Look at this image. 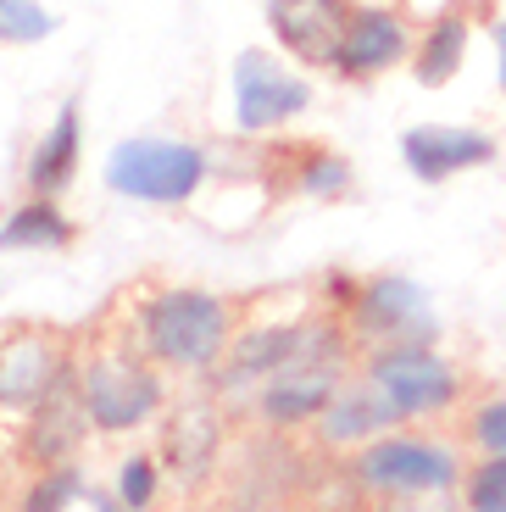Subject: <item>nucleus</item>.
<instances>
[{
  "label": "nucleus",
  "instance_id": "obj_24",
  "mask_svg": "<svg viewBox=\"0 0 506 512\" xmlns=\"http://www.w3.org/2000/svg\"><path fill=\"white\" fill-rule=\"evenodd\" d=\"M56 17L39 6V0H0V39L6 45H34V39H51Z\"/></svg>",
  "mask_w": 506,
  "mask_h": 512
},
{
  "label": "nucleus",
  "instance_id": "obj_21",
  "mask_svg": "<svg viewBox=\"0 0 506 512\" xmlns=\"http://www.w3.org/2000/svg\"><path fill=\"white\" fill-rule=\"evenodd\" d=\"M462 440H468L473 457H506V396L473 401L468 423H462Z\"/></svg>",
  "mask_w": 506,
  "mask_h": 512
},
{
  "label": "nucleus",
  "instance_id": "obj_25",
  "mask_svg": "<svg viewBox=\"0 0 506 512\" xmlns=\"http://www.w3.org/2000/svg\"><path fill=\"white\" fill-rule=\"evenodd\" d=\"M495 34V73H501V95H506V23H490Z\"/></svg>",
  "mask_w": 506,
  "mask_h": 512
},
{
  "label": "nucleus",
  "instance_id": "obj_5",
  "mask_svg": "<svg viewBox=\"0 0 506 512\" xmlns=\"http://www.w3.org/2000/svg\"><path fill=\"white\" fill-rule=\"evenodd\" d=\"M362 379L379 384V396L395 407L401 423L445 418L468 396V373L456 368L440 346H395V351H367Z\"/></svg>",
  "mask_w": 506,
  "mask_h": 512
},
{
  "label": "nucleus",
  "instance_id": "obj_26",
  "mask_svg": "<svg viewBox=\"0 0 506 512\" xmlns=\"http://www.w3.org/2000/svg\"><path fill=\"white\" fill-rule=\"evenodd\" d=\"M89 501H95V512H128L117 496H89Z\"/></svg>",
  "mask_w": 506,
  "mask_h": 512
},
{
  "label": "nucleus",
  "instance_id": "obj_18",
  "mask_svg": "<svg viewBox=\"0 0 506 512\" xmlns=\"http://www.w3.org/2000/svg\"><path fill=\"white\" fill-rule=\"evenodd\" d=\"M62 245H73V218L51 195L23 201L12 218L0 223V251H62Z\"/></svg>",
  "mask_w": 506,
  "mask_h": 512
},
{
  "label": "nucleus",
  "instance_id": "obj_1",
  "mask_svg": "<svg viewBox=\"0 0 506 512\" xmlns=\"http://www.w3.org/2000/svg\"><path fill=\"white\" fill-rule=\"evenodd\" d=\"M234 334H240V307L217 290L167 284L134 307V340L162 373H212L228 357Z\"/></svg>",
  "mask_w": 506,
  "mask_h": 512
},
{
  "label": "nucleus",
  "instance_id": "obj_13",
  "mask_svg": "<svg viewBox=\"0 0 506 512\" xmlns=\"http://www.w3.org/2000/svg\"><path fill=\"white\" fill-rule=\"evenodd\" d=\"M395 429H406V423L379 396V384L362 379V368H356V379H345V390L329 401V412L312 423V440L323 457H356L362 446H373L379 435H395Z\"/></svg>",
  "mask_w": 506,
  "mask_h": 512
},
{
  "label": "nucleus",
  "instance_id": "obj_17",
  "mask_svg": "<svg viewBox=\"0 0 506 512\" xmlns=\"http://www.w3.org/2000/svg\"><path fill=\"white\" fill-rule=\"evenodd\" d=\"M462 62H468V17L440 12L418 34V45H412V73H418V84H429V90H445V84L462 73Z\"/></svg>",
  "mask_w": 506,
  "mask_h": 512
},
{
  "label": "nucleus",
  "instance_id": "obj_22",
  "mask_svg": "<svg viewBox=\"0 0 506 512\" xmlns=\"http://www.w3.org/2000/svg\"><path fill=\"white\" fill-rule=\"evenodd\" d=\"M156 490H162V462H156V457L134 451V457L117 462V485H112V496L123 501L128 512H151Z\"/></svg>",
  "mask_w": 506,
  "mask_h": 512
},
{
  "label": "nucleus",
  "instance_id": "obj_9",
  "mask_svg": "<svg viewBox=\"0 0 506 512\" xmlns=\"http://www.w3.org/2000/svg\"><path fill=\"white\" fill-rule=\"evenodd\" d=\"M312 106V84L267 51H240L234 62V128L240 134H273Z\"/></svg>",
  "mask_w": 506,
  "mask_h": 512
},
{
  "label": "nucleus",
  "instance_id": "obj_27",
  "mask_svg": "<svg viewBox=\"0 0 506 512\" xmlns=\"http://www.w3.org/2000/svg\"><path fill=\"white\" fill-rule=\"evenodd\" d=\"M267 512H295V507H267Z\"/></svg>",
  "mask_w": 506,
  "mask_h": 512
},
{
  "label": "nucleus",
  "instance_id": "obj_12",
  "mask_svg": "<svg viewBox=\"0 0 506 512\" xmlns=\"http://www.w3.org/2000/svg\"><path fill=\"white\" fill-rule=\"evenodd\" d=\"M67 362H73V346H62L51 329H34V323L6 329L0 334V412H28Z\"/></svg>",
  "mask_w": 506,
  "mask_h": 512
},
{
  "label": "nucleus",
  "instance_id": "obj_20",
  "mask_svg": "<svg viewBox=\"0 0 506 512\" xmlns=\"http://www.w3.org/2000/svg\"><path fill=\"white\" fill-rule=\"evenodd\" d=\"M456 496L462 512H506V457H473Z\"/></svg>",
  "mask_w": 506,
  "mask_h": 512
},
{
  "label": "nucleus",
  "instance_id": "obj_2",
  "mask_svg": "<svg viewBox=\"0 0 506 512\" xmlns=\"http://www.w3.org/2000/svg\"><path fill=\"white\" fill-rule=\"evenodd\" d=\"M78 384L95 435H134L156 412H167L162 368L140 351L134 334H95L78 346Z\"/></svg>",
  "mask_w": 506,
  "mask_h": 512
},
{
  "label": "nucleus",
  "instance_id": "obj_10",
  "mask_svg": "<svg viewBox=\"0 0 506 512\" xmlns=\"http://www.w3.org/2000/svg\"><path fill=\"white\" fill-rule=\"evenodd\" d=\"M356 0H267V28L301 67H334Z\"/></svg>",
  "mask_w": 506,
  "mask_h": 512
},
{
  "label": "nucleus",
  "instance_id": "obj_3",
  "mask_svg": "<svg viewBox=\"0 0 506 512\" xmlns=\"http://www.w3.org/2000/svg\"><path fill=\"white\" fill-rule=\"evenodd\" d=\"M462 446L440 435H412V429H395V435H379L373 446H362L351 457V474L362 479V490L373 501H429V496H451L462 490V474H468Z\"/></svg>",
  "mask_w": 506,
  "mask_h": 512
},
{
  "label": "nucleus",
  "instance_id": "obj_4",
  "mask_svg": "<svg viewBox=\"0 0 506 512\" xmlns=\"http://www.w3.org/2000/svg\"><path fill=\"white\" fill-rule=\"evenodd\" d=\"M345 329L356 340V357L395 346H440V318L429 307V290L406 273H373L356 284V301L345 307Z\"/></svg>",
  "mask_w": 506,
  "mask_h": 512
},
{
  "label": "nucleus",
  "instance_id": "obj_19",
  "mask_svg": "<svg viewBox=\"0 0 506 512\" xmlns=\"http://www.w3.org/2000/svg\"><path fill=\"white\" fill-rule=\"evenodd\" d=\"M78 501H89V479L78 462H67V468H45V474L28 479L17 512H73Z\"/></svg>",
  "mask_w": 506,
  "mask_h": 512
},
{
  "label": "nucleus",
  "instance_id": "obj_11",
  "mask_svg": "<svg viewBox=\"0 0 506 512\" xmlns=\"http://www.w3.org/2000/svg\"><path fill=\"white\" fill-rule=\"evenodd\" d=\"M301 329H306V318H267V323L240 329V334H234V346H228V357L212 368V390L223 401L256 396V390H262V384L295 357Z\"/></svg>",
  "mask_w": 506,
  "mask_h": 512
},
{
  "label": "nucleus",
  "instance_id": "obj_14",
  "mask_svg": "<svg viewBox=\"0 0 506 512\" xmlns=\"http://www.w3.org/2000/svg\"><path fill=\"white\" fill-rule=\"evenodd\" d=\"M401 162L418 184H445L456 173H468V167H490L495 134L462 123H418L401 134Z\"/></svg>",
  "mask_w": 506,
  "mask_h": 512
},
{
  "label": "nucleus",
  "instance_id": "obj_7",
  "mask_svg": "<svg viewBox=\"0 0 506 512\" xmlns=\"http://www.w3.org/2000/svg\"><path fill=\"white\" fill-rule=\"evenodd\" d=\"M95 435L89 423V407H84V384H78V346H73V362L56 373V384L34 407L23 412V429H17V457H23L28 474H45V468H67L78 462L84 440Z\"/></svg>",
  "mask_w": 506,
  "mask_h": 512
},
{
  "label": "nucleus",
  "instance_id": "obj_6",
  "mask_svg": "<svg viewBox=\"0 0 506 512\" xmlns=\"http://www.w3.org/2000/svg\"><path fill=\"white\" fill-rule=\"evenodd\" d=\"M212 173V156L190 140H156V134H140V140H123L112 156H106L101 179L112 195H128V201H151V206H178L190 201L195 190Z\"/></svg>",
  "mask_w": 506,
  "mask_h": 512
},
{
  "label": "nucleus",
  "instance_id": "obj_16",
  "mask_svg": "<svg viewBox=\"0 0 506 512\" xmlns=\"http://www.w3.org/2000/svg\"><path fill=\"white\" fill-rule=\"evenodd\" d=\"M78 156H84V106H78V101H62L51 134H45V140L34 145V156H28V190H34V195H51V201H56V195L73 184Z\"/></svg>",
  "mask_w": 506,
  "mask_h": 512
},
{
  "label": "nucleus",
  "instance_id": "obj_8",
  "mask_svg": "<svg viewBox=\"0 0 506 512\" xmlns=\"http://www.w3.org/2000/svg\"><path fill=\"white\" fill-rule=\"evenodd\" d=\"M228 446V401L217 390L206 396H184L162 412V474H173V485L201 490L206 479L223 468Z\"/></svg>",
  "mask_w": 506,
  "mask_h": 512
},
{
  "label": "nucleus",
  "instance_id": "obj_23",
  "mask_svg": "<svg viewBox=\"0 0 506 512\" xmlns=\"http://www.w3.org/2000/svg\"><path fill=\"white\" fill-rule=\"evenodd\" d=\"M295 190H306V195H345L351 190V162L345 156H334V151H306V162L295 167Z\"/></svg>",
  "mask_w": 506,
  "mask_h": 512
},
{
  "label": "nucleus",
  "instance_id": "obj_15",
  "mask_svg": "<svg viewBox=\"0 0 506 512\" xmlns=\"http://www.w3.org/2000/svg\"><path fill=\"white\" fill-rule=\"evenodd\" d=\"M401 56H412V28H406V17L395 6H356L334 73L340 78H379Z\"/></svg>",
  "mask_w": 506,
  "mask_h": 512
}]
</instances>
